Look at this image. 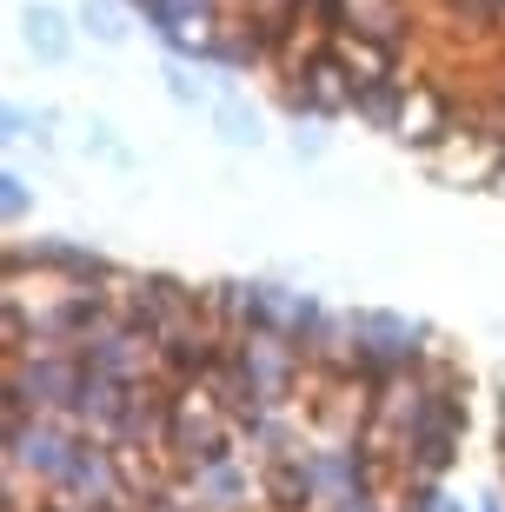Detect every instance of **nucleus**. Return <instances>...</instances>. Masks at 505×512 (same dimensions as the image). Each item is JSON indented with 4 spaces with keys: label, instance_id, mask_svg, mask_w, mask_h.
Listing matches in <instances>:
<instances>
[{
    "label": "nucleus",
    "instance_id": "nucleus-1",
    "mask_svg": "<svg viewBox=\"0 0 505 512\" xmlns=\"http://www.w3.org/2000/svg\"><path fill=\"white\" fill-rule=\"evenodd\" d=\"M27 40H34V54H40V60H60V54H67L60 14H34V20H27Z\"/></svg>",
    "mask_w": 505,
    "mask_h": 512
},
{
    "label": "nucleus",
    "instance_id": "nucleus-2",
    "mask_svg": "<svg viewBox=\"0 0 505 512\" xmlns=\"http://www.w3.org/2000/svg\"><path fill=\"white\" fill-rule=\"evenodd\" d=\"M20 466H47V473H60V439L54 433H20Z\"/></svg>",
    "mask_w": 505,
    "mask_h": 512
},
{
    "label": "nucleus",
    "instance_id": "nucleus-3",
    "mask_svg": "<svg viewBox=\"0 0 505 512\" xmlns=\"http://www.w3.org/2000/svg\"><path fill=\"white\" fill-rule=\"evenodd\" d=\"M87 27H94L100 40H120V34H127V27H120V7H113V0H94V7H87Z\"/></svg>",
    "mask_w": 505,
    "mask_h": 512
},
{
    "label": "nucleus",
    "instance_id": "nucleus-4",
    "mask_svg": "<svg viewBox=\"0 0 505 512\" xmlns=\"http://www.w3.org/2000/svg\"><path fill=\"white\" fill-rule=\"evenodd\" d=\"M220 120H226V140H240V147H246V140H260V127H253V120H246L240 107H226Z\"/></svg>",
    "mask_w": 505,
    "mask_h": 512
}]
</instances>
